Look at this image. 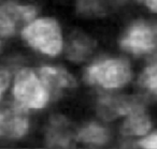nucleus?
Listing matches in <instances>:
<instances>
[{
    "mask_svg": "<svg viewBox=\"0 0 157 149\" xmlns=\"http://www.w3.org/2000/svg\"><path fill=\"white\" fill-rule=\"evenodd\" d=\"M48 137L50 138L51 144L60 145V146H66L69 144L70 134L68 133V128L65 125V120L63 119L53 120Z\"/></svg>",
    "mask_w": 157,
    "mask_h": 149,
    "instance_id": "11",
    "label": "nucleus"
},
{
    "mask_svg": "<svg viewBox=\"0 0 157 149\" xmlns=\"http://www.w3.org/2000/svg\"><path fill=\"white\" fill-rule=\"evenodd\" d=\"M40 78L50 93L75 86V80L71 74L61 68L43 67L40 70Z\"/></svg>",
    "mask_w": 157,
    "mask_h": 149,
    "instance_id": "7",
    "label": "nucleus"
},
{
    "mask_svg": "<svg viewBox=\"0 0 157 149\" xmlns=\"http://www.w3.org/2000/svg\"><path fill=\"white\" fill-rule=\"evenodd\" d=\"M10 82V75L6 70L0 69V99L2 97L3 92L7 90Z\"/></svg>",
    "mask_w": 157,
    "mask_h": 149,
    "instance_id": "14",
    "label": "nucleus"
},
{
    "mask_svg": "<svg viewBox=\"0 0 157 149\" xmlns=\"http://www.w3.org/2000/svg\"><path fill=\"white\" fill-rule=\"evenodd\" d=\"M78 140L87 144H105L108 140V132L100 125L92 123L80 131Z\"/></svg>",
    "mask_w": 157,
    "mask_h": 149,
    "instance_id": "10",
    "label": "nucleus"
},
{
    "mask_svg": "<svg viewBox=\"0 0 157 149\" xmlns=\"http://www.w3.org/2000/svg\"><path fill=\"white\" fill-rule=\"evenodd\" d=\"M92 52V42L85 37L78 35L69 43L68 54L71 60H84Z\"/></svg>",
    "mask_w": 157,
    "mask_h": 149,
    "instance_id": "9",
    "label": "nucleus"
},
{
    "mask_svg": "<svg viewBox=\"0 0 157 149\" xmlns=\"http://www.w3.org/2000/svg\"><path fill=\"white\" fill-rule=\"evenodd\" d=\"M130 65L124 59H105L86 70L85 80L103 88H118L129 82Z\"/></svg>",
    "mask_w": 157,
    "mask_h": 149,
    "instance_id": "2",
    "label": "nucleus"
},
{
    "mask_svg": "<svg viewBox=\"0 0 157 149\" xmlns=\"http://www.w3.org/2000/svg\"><path fill=\"white\" fill-rule=\"evenodd\" d=\"M125 50L132 54L142 55L157 47V26L147 23H138L128 29L121 41Z\"/></svg>",
    "mask_w": 157,
    "mask_h": 149,
    "instance_id": "4",
    "label": "nucleus"
},
{
    "mask_svg": "<svg viewBox=\"0 0 157 149\" xmlns=\"http://www.w3.org/2000/svg\"><path fill=\"white\" fill-rule=\"evenodd\" d=\"M13 93L20 105L26 108H42L50 98V92L41 78H38L29 69L18 72L14 83Z\"/></svg>",
    "mask_w": 157,
    "mask_h": 149,
    "instance_id": "3",
    "label": "nucleus"
},
{
    "mask_svg": "<svg viewBox=\"0 0 157 149\" xmlns=\"http://www.w3.org/2000/svg\"><path fill=\"white\" fill-rule=\"evenodd\" d=\"M36 9L30 6H21L14 2H6L0 6V35L10 37L33 22Z\"/></svg>",
    "mask_w": 157,
    "mask_h": 149,
    "instance_id": "5",
    "label": "nucleus"
},
{
    "mask_svg": "<svg viewBox=\"0 0 157 149\" xmlns=\"http://www.w3.org/2000/svg\"><path fill=\"white\" fill-rule=\"evenodd\" d=\"M140 146L143 148L148 149H157V134H153V135L146 136L142 140H140Z\"/></svg>",
    "mask_w": 157,
    "mask_h": 149,
    "instance_id": "13",
    "label": "nucleus"
},
{
    "mask_svg": "<svg viewBox=\"0 0 157 149\" xmlns=\"http://www.w3.org/2000/svg\"><path fill=\"white\" fill-rule=\"evenodd\" d=\"M28 130V117L24 107H0V137H21Z\"/></svg>",
    "mask_w": 157,
    "mask_h": 149,
    "instance_id": "6",
    "label": "nucleus"
},
{
    "mask_svg": "<svg viewBox=\"0 0 157 149\" xmlns=\"http://www.w3.org/2000/svg\"><path fill=\"white\" fill-rule=\"evenodd\" d=\"M146 5L153 12L157 13V0H146Z\"/></svg>",
    "mask_w": 157,
    "mask_h": 149,
    "instance_id": "15",
    "label": "nucleus"
},
{
    "mask_svg": "<svg viewBox=\"0 0 157 149\" xmlns=\"http://www.w3.org/2000/svg\"><path fill=\"white\" fill-rule=\"evenodd\" d=\"M140 84L152 93L157 95V63L144 70L140 77Z\"/></svg>",
    "mask_w": 157,
    "mask_h": 149,
    "instance_id": "12",
    "label": "nucleus"
},
{
    "mask_svg": "<svg viewBox=\"0 0 157 149\" xmlns=\"http://www.w3.org/2000/svg\"><path fill=\"white\" fill-rule=\"evenodd\" d=\"M22 35L31 47L50 56L57 55L63 47L60 29L52 18H40L30 22L24 27Z\"/></svg>",
    "mask_w": 157,
    "mask_h": 149,
    "instance_id": "1",
    "label": "nucleus"
},
{
    "mask_svg": "<svg viewBox=\"0 0 157 149\" xmlns=\"http://www.w3.org/2000/svg\"><path fill=\"white\" fill-rule=\"evenodd\" d=\"M127 115H128V118L125 120L122 128V131L125 135L141 136L147 133L151 127L150 120L139 105L136 106Z\"/></svg>",
    "mask_w": 157,
    "mask_h": 149,
    "instance_id": "8",
    "label": "nucleus"
}]
</instances>
